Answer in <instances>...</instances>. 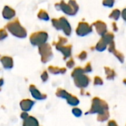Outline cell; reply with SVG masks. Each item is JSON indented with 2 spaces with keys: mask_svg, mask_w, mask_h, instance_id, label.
I'll list each match as a JSON object with an SVG mask.
<instances>
[{
  "mask_svg": "<svg viewBox=\"0 0 126 126\" xmlns=\"http://www.w3.org/2000/svg\"><path fill=\"white\" fill-rule=\"evenodd\" d=\"M52 26L57 30H61V24H60L59 19H58V18H52Z\"/></svg>",
  "mask_w": 126,
  "mask_h": 126,
  "instance_id": "22",
  "label": "cell"
},
{
  "mask_svg": "<svg viewBox=\"0 0 126 126\" xmlns=\"http://www.w3.org/2000/svg\"><path fill=\"white\" fill-rule=\"evenodd\" d=\"M22 126H39V123L35 117L30 116L27 120L23 121Z\"/></svg>",
  "mask_w": 126,
  "mask_h": 126,
  "instance_id": "14",
  "label": "cell"
},
{
  "mask_svg": "<svg viewBox=\"0 0 126 126\" xmlns=\"http://www.w3.org/2000/svg\"><path fill=\"white\" fill-rule=\"evenodd\" d=\"M48 71L51 73V74H54V75H57V74H63L66 72V69L64 68H58L57 66H49L48 67Z\"/></svg>",
  "mask_w": 126,
  "mask_h": 126,
  "instance_id": "15",
  "label": "cell"
},
{
  "mask_svg": "<svg viewBox=\"0 0 126 126\" xmlns=\"http://www.w3.org/2000/svg\"><path fill=\"white\" fill-rule=\"evenodd\" d=\"M92 31V27L86 22H80L76 30V33L78 35L84 36L87 35Z\"/></svg>",
  "mask_w": 126,
  "mask_h": 126,
  "instance_id": "5",
  "label": "cell"
},
{
  "mask_svg": "<svg viewBox=\"0 0 126 126\" xmlns=\"http://www.w3.org/2000/svg\"><path fill=\"white\" fill-rule=\"evenodd\" d=\"M109 126H117V124H116V123H115V122H114V121H111V122L109 123Z\"/></svg>",
  "mask_w": 126,
  "mask_h": 126,
  "instance_id": "35",
  "label": "cell"
},
{
  "mask_svg": "<svg viewBox=\"0 0 126 126\" xmlns=\"http://www.w3.org/2000/svg\"><path fill=\"white\" fill-rule=\"evenodd\" d=\"M38 48V53L41 55V62L44 63L49 62L53 56L51 46L49 44L46 43L39 46Z\"/></svg>",
  "mask_w": 126,
  "mask_h": 126,
  "instance_id": "4",
  "label": "cell"
},
{
  "mask_svg": "<svg viewBox=\"0 0 126 126\" xmlns=\"http://www.w3.org/2000/svg\"><path fill=\"white\" fill-rule=\"evenodd\" d=\"M37 16L41 21H49V16L48 13L45 10H43V9H41V10H39V12L37 14Z\"/></svg>",
  "mask_w": 126,
  "mask_h": 126,
  "instance_id": "16",
  "label": "cell"
},
{
  "mask_svg": "<svg viewBox=\"0 0 126 126\" xmlns=\"http://www.w3.org/2000/svg\"><path fill=\"white\" fill-rule=\"evenodd\" d=\"M48 33L45 31H38L33 32L30 36V42L33 47H39L46 44L48 40Z\"/></svg>",
  "mask_w": 126,
  "mask_h": 126,
  "instance_id": "3",
  "label": "cell"
},
{
  "mask_svg": "<svg viewBox=\"0 0 126 126\" xmlns=\"http://www.w3.org/2000/svg\"><path fill=\"white\" fill-rule=\"evenodd\" d=\"M56 95L58 97H62V98H66L67 99L68 97L70 95L69 94H68L65 90L62 89H58L56 92Z\"/></svg>",
  "mask_w": 126,
  "mask_h": 126,
  "instance_id": "17",
  "label": "cell"
},
{
  "mask_svg": "<svg viewBox=\"0 0 126 126\" xmlns=\"http://www.w3.org/2000/svg\"><path fill=\"white\" fill-rule=\"evenodd\" d=\"M48 78H49V75H48V72L47 71H44L42 73H41V78L43 82H46L47 80H48Z\"/></svg>",
  "mask_w": 126,
  "mask_h": 126,
  "instance_id": "27",
  "label": "cell"
},
{
  "mask_svg": "<svg viewBox=\"0 0 126 126\" xmlns=\"http://www.w3.org/2000/svg\"><path fill=\"white\" fill-rule=\"evenodd\" d=\"M86 57H87V53L86 52H82L80 55H79V56H78V58L80 59V60H85L86 58Z\"/></svg>",
  "mask_w": 126,
  "mask_h": 126,
  "instance_id": "31",
  "label": "cell"
},
{
  "mask_svg": "<svg viewBox=\"0 0 126 126\" xmlns=\"http://www.w3.org/2000/svg\"><path fill=\"white\" fill-rule=\"evenodd\" d=\"M72 112H73V114H74L75 116H77V117L80 116V115H81V114H82L81 111H80V109H78V108H75V109L72 110Z\"/></svg>",
  "mask_w": 126,
  "mask_h": 126,
  "instance_id": "29",
  "label": "cell"
},
{
  "mask_svg": "<svg viewBox=\"0 0 126 126\" xmlns=\"http://www.w3.org/2000/svg\"><path fill=\"white\" fill-rule=\"evenodd\" d=\"M0 58H1V56H0Z\"/></svg>",
  "mask_w": 126,
  "mask_h": 126,
  "instance_id": "39",
  "label": "cell"
},
{
  "mask_svg": "<svg viewBox=\"0 0 126 126\" xmlns=\"http://www.w3.org/2000/svg\"><path fill=\"white\" fill-rule=\"evenodd\" d=\"M84 71H85V72H86L92 71V67H91V65H90V63H87V65L86 66V67H85V69H84Z\"/></svg>",
  "mask_w": 126,
  "mask_h": 126,
  "instance_id": "33",
  "label": "cell"
},
{
  "mask_svg": "<svg viewBox=\"0 0 126 126\" xmlns=\"http://www.w3.org/2000/svg\"><path fill=\"white\" fill-rule=\"evenodd\" d=\"M114 0H103V5L109 7H111L114 5Z\"/></svg>",
  "mask_w": 126,
  "mask_h": 126,
  "instance_id": "26",
  "label": "cell"
},
{
  "mask_svg": "<svg viewBox=\"0 0 126 126\" xmlns=\"http://www.w3.org/2000/svg\"></svg>",
  "mask_w": 126,
  "mask_h": 126,
  "instance_id": "40",
  "label": "cell"
},
{
  "mask_svg": "<svg viewBox=\"0 0 126 126\" xmlns=\"http://www.w3.org/2000/svg\"><path fill=\"white\" fill-rule=\"evenodd\" d=\"M103 83V80H101L100 78L99 77H96L94 78V84H97V85H100V84H102Z\"/></svg>",
  "mask_w": 126,
  "mask_h": 126,
  "instance_id": "32",
  "label": "cell"
},
{
  "mask_svg": "<svg viewBox=\"0 0 126 126\" xmlns=\"http://www.w3.org/2000/svg\"><path fill=\"white\" fill-rule=\"evenodd\" d=\"M112 52L115 55V56H116L121 62H123V61H124V57H123V55L122 53H120V52L116 51L115 49H114V50L112 51Z\"/></svg>",
  "mask_w": 126,
  "mask_h": 126,
  "instance_id": "24",
  "label": "cell"
},
{
  "mask_svg": "<svg viewBox=\"0 0 126 126\" xmlns=\"http://www.w3.org/2000/svg\"><path fill=\"white\" fill-rule=\"evenodd\" d=\"M55 7L58 10H61L68 16H75L78 10V5L75 0H70L68 4L61 1L55 4Z\"/></svg>",
  "mask_w": 126,
  "mask_h": 126,
  "instance_id": "2",
  "label": "cell"
},
{
  "mask_svg": "<svg viewBox=\"0 0 126 126\" xmlns=\"http://www.w3.org/2000/svg\"><path fill=\"white\" fill-rule=\"evenodd\" d=\"M106 46H107V44L103 39H101L97 43V44L96 45V49L98 50V51H103V50L106 49Z\"/></svg>",
  "mask_w": 126,
  "mask_h": 126,
  "instance_id": "19",
  "label": "cell"
},
{
  "mask_svg": "<svg viewBox=\"0 0 126 126\" xmlns=\"http://www.w3.org/2000/svg\"><path fill=\"white\" fill-rule=\"evenodd\" d=\"M0 62L4 69H11L13 67V59L10 56L4 55L0 58Z\"/></svg>",
  "mask_w": 126,
  "mask_h": 126,
  "instance_id": "10",
  "label": "cell"
},
{
  "mask_svg": "<svg viewBox=\"0 0 126 126\" xmlns=\"http://www.w3.org/2000/svg\"><path fill=\"white\" fill-rule=\"evenodd\" d=\"M83 69H81V68H77L74 70V72H72V76L74 77V78H76L78 76H80L81 75H83Z\"/></svg>",
  "mask_w": 126,
  "mask_h": 126,
  "instance_id": "23",
  "label": "cell"
},
{
  "mask_svg": "<svg viewBox=\"0 0 126 126\" xmlns=\"http://www.w3.org/2000/svg\"><path fill=\"white\" fill-rule=\"evenodd\" d=\"M7 31L10 33L13 36L18 38H25L27 36V30L21 24L19 19L18 18L13 19L9 21L5 27Z\"/></svg>",
  "mask_w": 126,
  "mask_h": 126,
  "instance_id": "1",
  "label": "cell"
},
{
  "mask_svg": "<svg viewBox=\"0 0 126 126\" xmlns=\"http://www.w3.org/2000/svg\"><path fill=\"white\" fill-rule=\"evenodd\" d=\"M66 66H67L68 68H72V67L75 66L74 60H73V59H70L69 61H68L67 63H66Z\"/></svg>",
  "mask_w": 126,
  "mask_h": 126,
  "instance_id": "30",
  "label": "cell"
},
{
  "mask_svg": "<svg viewBox=\"0 0 126 126\" xmlns=\"http://www.w3.org/2000/svg\"><path fill=\"white\" fill-rule=\"evenodd\" d=\"M108 117H109L108 113L104 111V112L100 114V116L98 117V120H99L100 121H105V120L108 118Z\"/></svg>",
  "mask_w": 126,
  "mask_h": 126,
  "instance_id": "25",
  "label": "cell"
},
{
  "mask_svg": "<svg viewBox=\"0 0 126 126\" xmlns=\"http://www.w3.org/2000/svg\"><path fill=\"white\" fill-rule=\"evenodd\" d=\"M30 92L32 95V97L37 100H43L47 98V94L41 93L34 85L31 84L29 87Z\"/></svg>",
  "mask_w": 126,
  "mask_h": 126,
  "instance_id": "7",
  "label": "cell"
},
{
  "mask_svg": "<svg viewBox=\"0 0 126 126\" xmlns=\"http://www.w3.org/2000/svg\"><path fill=\"white\" fill-rule=\"evenodd\" d=\"M34 105H35V102L30 99H24L19 103L21 111L26 112H29L30 111H31Z\"/></svg>",
  "mask_w": 126,
  "mask_h": 126,
  "instance_id": "9",
  "label": "cell"
},
{
  "mask_svg": "<svg viewBox=\"0 0 126 126\" xmlns=\"http://www.w3.org/2000/svg\"><path fill=\"white\" fill-rule=\"evenodd\" d=\"M8 36V32L5 28H1L0 29V41L4 40Z\"/></svg>",
  "mask_w": 126,
  "mask_h": 126,
  "instance_id": "21",
  "label": "cell"
},
{
  "mask_svg": "<svg viewBox=\"0 0 126 126\" xmlns=\"http://www.w3.org/2000/svg\"><path fill=\"white\" fill-rule=\"evenodd\" d=\"M120 15H121V12L119 10L116 9V10H113L111 12V13L110 14L109 17L111 18H114V20H118L120 16Z\"/></svg>",
  "mask_w": 126,
  "mask_h": 126,
  "instance_id": "20",
  "label": "cell"
},
{
  "mask_svg": "<svg viewBox=\"0 0 126 126\" xmlns=\"http://www.w3.org/2000/svg\"><path fill=\"white\" fill-rule=\"evenodd\" d=\"M75 84L78 86L86 87L89 84V78H87L86 76H84V75H81L80 76H78V77L75 78Z\"/></svg>",
  "mask_w": 126,
  "mask_h": 126,
  "instance_id": "11",
  "label": "cell"
},
{
  "mask_svg": "<svg viewBox=\"0 0 126 126\" xmlns=\"http://www.w3.org/2000/svg\"><path fill=\"white\" fill-rule=\"evenodd\" d=\"M95 27V29L97 32V33L100 35L103 36L106 33V25L104 22L101 21H97V22H94L93 24Z\"/></svg>",
  "mask_w": 126,
  "mask_h": 126,
  "instance_id": "12",
  "label": "cell"
},
{
  "mask_svg": "<svg viewBox=\"0 0 126 126\" xmlns=\"http://www.w3.org/2000/svg\"><path fill=\"white\" fill-rule=\"evenodd\" d=\"M55 48L57 50L60 51L64 57V59L70 57L71 55V52H72V47L70 45L68 46H55Z\"/></svg>",
  "mask_w": 126,
  "mask_h": 126,
  "instance_id": "13",
  "label": "cell"
},
{
  "mask_svg": "<svg viewBox=\"0 0 126 126\" xmlns=\"http://www.w3.org/2000/svg\"><path fill=\"white\" fill-rule=\"evenodd\" d=\"M60 21V24H61V30H63V33L69 36L71 35L72 32V28L71 26L69 23V21H67V19L65 17H61L59 18Z\"/></svg>",
  "mask_w": 126,
  "mask_h": 126,
  "instance_id": "8",
  "label": "cell"
},
{
  "mask_svg": "<svg viewBox=\"0 0 126 126\" xmlns=\"http://www.w3.org/2000/svg\"><path fill=\"white\" fill-rule=\"evenodd\" d=\"M16 10L8 5H5L3 7L1 15L4 19L7 21H11L16 17Z\"/></svg>",
  "mask_w": 126,
  "mask_h": 126,
  "instance_id": "6",
  "label": "cell"
},
{
  "mask_svg": "<svg viewBox=\"0 0 126 126\" xmlns=\"http://www.w3.org/2000/svg\"><path fill=\"white\" fill-rule=\"evenodd\" d=\"M124 83H125L126 84V80H124Z\"/></svg>",
  "mask_w": 126,
  "mask_h": 126,
  "instance_id": "38",
  "label": "cell"
},
{
  "mask_svg": "<svg viewBox=\"0 0 126 126\" xmlns=\"http://www.w3.org/2000/svg\"><path fill=\"white\" fill-rule=\"evenodd\" d=\"M113 28H114V30H115V31H117V25H116V23H113Z\"/></svg>",
  "mask_w": 126,
  "mask_h": 126,
  "instance_id": "37",
  "label": "cell"
},
{
  "mask_svg": "<svg viewBox=\"0 0 126 126\" xmlns=\"http://www.w3.org/2000/svg\"><path fill=\"white\" fill-rule=\"evenodd\" d=\"M122 17L126 21V9H124L122 12Z\"/></svg>",
  "mask_w": 126,
  "mask_h": 126,
  "instance_id": "34",
  "label": "cell"
},
{
  "mask_svg": "<svg viewBox=\"0 0 126 126\" xmlns=\"http://www.w3.org/2000/svg\"><path fill=\"white\" fill-rule=\"evenodd\" d=\"M4 85V79L3 78H0V88Z\"/></svg>",
  "mask_w": 126,
  "mask_h": 126,
  "instance_id": "36",
  "label": "cell"
},
{
  "mask_svg": "<svg viewBox=\"0 0 126 126\" xmlns=\"http://www.w3.org/2000/svg\"><path fill=\"white\" fill-rule=\"evenodd\" d=\"M29 117H30V115H29L28 112H26V111H22L21 113V114H20V117H21V119L23 121L25 120H27Z\"/></svg>",
  "mask_w": 126,
  "mask_h": 126,
  "instance_id": "28",
  "label": "cell"
},
{
  "mask_svg": "<svg viewBox=\"0 0 126 126\" xmlns=\"http://www.w3.org/2000/svg\"><path fill=\"white\" fill-rule=\"evenodd\" d=\"M66 100H67L68 103L72 106H76L79 103V100H78V98L75 96H72V95H69Z\"/></svg>",
  "mask_w": 126,
  "mask_h": 126,
  "instance_id": "18",
  "label": "cell"
}]
</instances>
